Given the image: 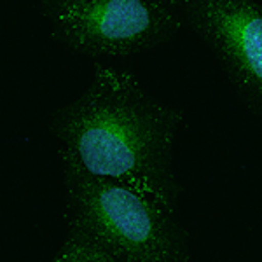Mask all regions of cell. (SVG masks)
<instances>
[{
	"label": "cell",
	"mask_w": 262,
	"mask_h": 262,
	"mask_svg": "<svg viewBox=\"0 0 262 262\" xmlns=\"http://www.w3.org/2000/svg\"><path fill=\"white\" fill-rule=\"evenodd\" d=\"M184 112L159 101L135 74L96 63L75 100L51 116L63 164L112 179L177 212L173 149Z\"/></svg>",
	"instance_id": "6da1fadb"
},
{
	"label": "cell",
	"mask_w": 262,
	"mask_h": 262,
	"mask_svg": "<svg viewBox=\"0 0 262 262\" xmlns=\"http://www.w3.org/2000/svg\"><path fill=\"white\" fill-rule=\"evenodd\" d=\"M69 221L98 234L119 262H187L189 234L158 203L112 179L63 164Z\"/></svg>",
	"instance_id": "7a4b0ae2"
},
{
	"label": "cell",
	"mask_w": 262,
	"mask_h": 262,
	"mask_svg": "<svg viewBox=\"0 0 262 262\" xmlns=\"http://www.w3.org/2000/svg\"><path fill=\"white\" fill-rule=\"evenodd\" d=\"M49 35L79 54L124 58L164 44L180 30L171 0H37Z\"/></svg>",
	"instance_id": "3957f363"
},
{
	"label": "cell",
	"mask_w": 262,
	"mask_h": 262,
	"mask_svg": "<svg viewBox=\"0 0 262 262\" xmlns=\"http://www.w3.org/2000/svg\"><path fill=\"white\" fill-rule=\"evenodd\" d=\"M262 121V0H171Z\"/></svg>",
	"instance_id": "277c9868"
},
{
	"label": "cell",
	"mask_w": 262,
	"mask_h": 262,
	"mask_svg": "<svg viewBox=\"0 0 262 262\" xmlns=\"http://www.w3.org/2000/svg\"><path fill=\"white\" fill-rule=\"evenodd\" d=\"M54 262H119L98 234L86 226L69 221V232L53 257Z\"/></svg>",
	"instance_id": "5b68a950"
}]
</instances>
